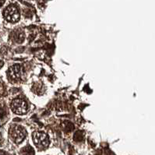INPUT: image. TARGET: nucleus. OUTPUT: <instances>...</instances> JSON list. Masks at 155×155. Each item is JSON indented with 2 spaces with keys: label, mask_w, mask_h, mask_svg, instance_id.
Returning <instances> with one entry per match:
<instances>
[{
  "label": "nucleus",
  "mask_w": 155,
  "mask_h": 155,
  "mask_svg": "<svg viewBox=\"0 0 155 155\" xmlns=\"http://www.w3.org/2000/svg\"><path fill=\"white\" fill-rule=\"evenodd\" d=\"M0 155H11V154H9V153L4 151V150H0Z\"/></svg>",
  "instance_id": "nucleus-12"
},
{
  "label": "nucleus",
  "mask_w": 155,
  "mask_h": 155,
  "mask_svg": "<svg viewBox=\"0 0 155 155\" xmlns=\"http://www.w3.org/2000/svg\"><path fill=\"white\" fill-rule=\"evenodd\" d=\"M33 140L36 147L38 149H45L49 145V138L46 133L43 132L37 131L33 133Z\"/></svg>",
  "instance_id": "nucleus-2"
},
{
  "label": "nucleus",
  "mask_w": 155,
  "mask_h": 155,
  "mask_svg": "<svg viewBox=\"0 0 155 155\" xmlns=\"http://www.w3.org/2000/svg\"><path fill=\"white\" fill-rule=\"evenodd\" d=\"M63 128H64V130L66 132H71L72 130H73V125L72 124L71 122H65L63 123Z\"/></svg>",
  "instance_id": "nucleus-10"
},
{
  "label": "nucleus",
  "mask_w": 155,
  "mask_h": 155,
  "mask_svg": "<svg viewBox=\"0 0 155 155\" xmlns=\"http://www.w3.org/2000/svg\"><path fill=\"white\" fill-rule=\"evenodd\" d=\"M8 78L11 82H18L22 77L23 69L21 66L17 64L9 68L8 71Z\"/></svg>",
  "instance_id": "nucleus-5"
},
{
  "label": "nucleus",
  "mask_w": 155,
  "mask_h": 155,
  "mask_svg": "<svg viewBox=\"0 0 155 155\" xmlns=\"http://www.w3.org/2000/svg\"><path fill=\"white\" fill-rule=\"evenodd\" d=\"M23 155H35V150L31 146H27L21 150Z\"/></svg>",
  "instance_id": "nucleus-7"
},
{
  "label": "nucleus",
  "mask_w": 155,
  "mask_h": 155,
  "mask_svg": "<svg viewBox=\"0 0 155 155\" xmlns=\"http://www.w3.org/2000/svg\"><path fill=\"white\" fill-rule=\"evenodd\" d=\"M4 17L9 22L15 23L20 20V14L19 9L15 5H10L4 10Z\"/></svg>",
  "instance_id": "nucleus-3"
},
{
  "label": "nucleus",
  "mask_w": 155,
  "mask_h": 155,
  "mask_svg": "<svg viewBox=\"0 0 155 155\" xmlns=\"http://www.w3.org/2000/svg\"><path fill=\"white\" fill-rule=\"evenodd\" d=\"M5 1H6V0H0V6L3 5L4 2H5Z\"/></svg>",
  "instance_id": "nucleus-13"
},
{
  "label": "nucleus",
  "mask_w": 155,
  "mask_h": 155,
  "mask_svg": "<svg viewBox=\"0 0 155 155\" xmlns=\"http://www.w3.org/2000/svg\"><path fill=\"white\" fill-rule=\"evenodd\" d=\"M33 91L35 92V93H38V94H42L43 93V85L41 84H39V83H37L34 85V87H33Z\"/></svg>",
  "instance_id": "nucleus-8"
},
{
  "label": "nucleus",
  "mask_w": 155,
  "mask_h": 155,
  "mask_svg": "<svg viewBox=\"0 0 155 155\" xmlns=\"http://www.w3.org/2000/svg\"><path fill=\"white\" fill-rule=\"evenodd\" d=\"M3 64H4V62H2V60H0V69H1V68L3 66Z\"/></svg>",
  "instance_id": "nucleus-14"
},
{
  "label": "nucleus",
  "mask_w": 155,
  "mask_h": 155,
  "mask_svg": "<svg viewBox=\"0 0 155 155\" xmlns=\"http://www.w3.org/2000/svg\"><path fill=\"white\" fill-rule=\"evenodd\" d=\"M73 139H74V140L77 141V142H81V141H82L83 139H84V133H83V132H76L74 134V137H73Z\"/></svg>",
  "instance_id": "nucleus-9"
},
{
  "label": "nucleus",
  "mask_w": 155,
  "mask_h": 155,
  "mask_svg": "<svg viewBox=\"0 0 155 155\" xmlns=\"http://www.w3.org/2000/svg\"><path fill=\"white\" fill-rule=\"evenodd\" d=\"M11 38L13 41H15L16 43H22L25 38V35L22 29L17 28L11 33Z\"/></svg>",
  "instance_id": "nucleus-6"
},
{
  "label": "nucleus",
  "mask_w": 155,
  "mask_h": 155,
  "mask_svg": "<svg viewBox=\"0 0 155 155\" xmlns=\"http://www.w3.org/2000/svg\"><path fill=\"white\" fill-rule=\"evenodd\" d=\"M5 115H6V111H5V110L0 108V119H2Z\"/></svg>",
  "instance_id": "nucleus-11"
},
{
  "label": "nucleus",
  "mask_w": 155,
  "mask_h": 155,
  "mask_svg": "<svg viewBox=\"0 0 155 155\" xmlns=\"http://www.w3.org/2000/svg\"><path fill=\"white\" fill-rule=\"evenodd\" d=\"M26 136H27V132L22 126L14 125L9 129V137L16 143H20L22 142L25 139Z\"/></svg>",
  "instance_id": "nucleus-1"
},
{
  "label": "nucleus",
  "mask_w": 155,
  "mask_h": 155,
  "mask_svg": "<svg viewBox=\"0 0 155 155\" xmlns=\"http://www.w3.org/2000/svg\"><path fill=\"white\" fill-rule=\"evenodd\" d=\"M11 109L17 115H24L28 111V104L22 98H15L11 102Z\"/></svg>",
  "instance_id": "nucleus-4"
}]
</instances>
